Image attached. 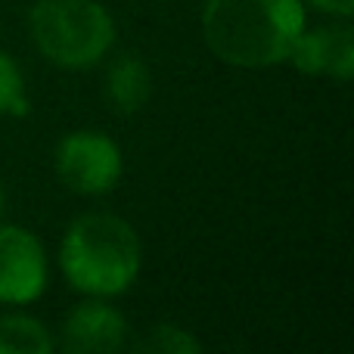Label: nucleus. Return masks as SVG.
<instances>
[{"instance_id": "f257e3e1", "label": "nucleus", "mask_w": 354, "mask_h": 354, "mask_svg": "<svg viewBox=\"0 0 354 354\" xmlns=\"http://www.w3.org/2000/svg\"><path fill=\"white\" fill-rule=\"evenodd\" d=\"M305 28L301 0H205L202 37L221 62L268 68L286 62Z\"/></svg>"}, {"instance_id": "f03ea898", "label": "nucleus", "mask_w": 354, "mask_h": 354, "mask_svg": "<svg viewBox=\"0 0 354 354\" xmlns=\"http://www.w3.org/2000/svg\"><path fill=\"white\" fill-rule=\"evenodd\" d=\"M140 261L137 230L124 218L106 212L75 218L59 245V268L68 286L97 299L128 292L140 274Z\"/></svg>"}, {"instance_id": "7ed1b4c3", "label": "nucleus", "mask_w": 354, "mask_h": 354, "mask_svg": "<svg viewBox=\"0 0 354 354\" xmlns=\"http://www.w3.org/2000/svg\"><path fill=\"white\" fill-rule=\"evenodd\" d=\"M28 31L41 56L62 68H91L115 44V22L97 0H37Z\"/></svg>"}, {"instance_id": "20e7f679", "label": "nucleus", "mask_w": 354, "mask_h": 354, "mask_svg": "<svg viewBox=\"0 0 354 354\" xmlns=\"http://www.w3.org/2000/svg\"><path fill=\"white\" fill-rule=\"evenodd\" d=\"M122 149L97 131H75L56 147V174L72 193L103 196L122 180Z\"/></svg>"}, {"instance_id": "39448f33", "label": "nucleus", "mask_w": 354, "mask_h": 354, "mask_svg": "<svg viewBox=\"0 0 354 354\" xmlns=\"http://www.w3.org/2000/svg\"><path fill=\"white\" fill-rule=\"evenodd\" d=\"M47 289V252L19 224H0V305H28Z\"/></svg>"}, {"instance_id": "423d86ee", "label": "nucleus", "mask_w": 354, "mask_h": 354, "mask_svg": "<svg viewBox=\"0 0 354 354\" xmlns=\"http://www.w3.org/2000/svg\"><path fill=\"white\" fill-rule=\"evenodd\" d=\"M128 342V324L112 305L91 295L75 305L62 324V348L68 354H112Z\"/></svg>"}, {"instance_id": "0eeeda50", "label": "nucleus", "mask_w": 354, "mask_h": 354, "mask_svg": "<svg viewBox=\"0 0 354 354\" xmlns=\"http://www.w3.org/2000/svg\"><path fill=\"white\" fill-rule=\"evenodd\" d=\"M286 62L305 75H324V78L348 81L354 72V35L351 25H320L295 37Z\"/></svg>"}, {"instance_id": "6e6552de", "label": "nucleus", "mask_w": 354, "mask_h": 354, "mask_svg": "<svg viewBox=\"0 0 354 354\" xmlns=\"http://www.w3.org/2000/svg\"><path fill=\"white\" fill-rule=\"evenodd\" d=\"M106 97L118 112H137L153 97V72L137 53H122L106 68Z\"/></svg>"}, {"instance_id": "1a4fd4ad", "label": "nucleus", "mask_w": 354, "mask_h": 354, "mask_svg": "<svg viewBox=\"0 0 354 354\" xmlns=\"http://www.w3.org/2000/svg\"><path fill=\"white\" fill-rule=\"evenodd\" d=\"M53 336L35 317L3 314L0 317V354H50Z\"/></svg>"}, {"instance_id": "9d476101", "label": "nucleus", "mask_w": 354, "mask_h": 354, "mask_svg": "<svg viewBox=\"0 0 354 354\" xmlns=\"http://www.w3.org/2000/svg\"><path fill=\"white\" fill-rule=\"evenodd\" d=\"M0 115H28V97H25V78L16 59L0 50Z\"/></svg>"}, {"instance_id": "9b49d317", "label": "nucleus", "mask_w": 354, "mask_h": 354, "mask_svg": "<svg viewBox=\"0 0 354 354\" xmlns=\"http://www.w3.org/2000/svg\"><path fill=\"white\" fill-rule=\"evenodd\" d=\"M147 351H159V354H196L202 348L199 339L189 336L183 326H174V324H159L153 326L149 339L143 342Z\"/></svg>"}, {"instance_id": "f8f14e48", "label": "nucleus", "mask_w": 354, "mask_h": 354, "mask_svg": "<svg viewBox=\"0 0 354 354\" xmlns=\"http://www.w3.org/2000/svg\"><path fill=\"white\" fill-rule=\"evenodd\" d=\"M314 10L320 12H330V16H339V19H348L354 12V0H308Z\"/></svg>"}, {"instance_id": "ddd939ff", "label": "nucleus", "mask_w": 354, "mask_h": 354, "mask_svg": "<svg viewBox=\"0 0 354 354\" xmlns=\"http://www.w3.org/2000/svg\"><path fill=\"white\" fill-rule=\"evenodd\" d=\"M3 208H6V193H3V187H0V218H3Z\"/></svg>"}]
</instances>
